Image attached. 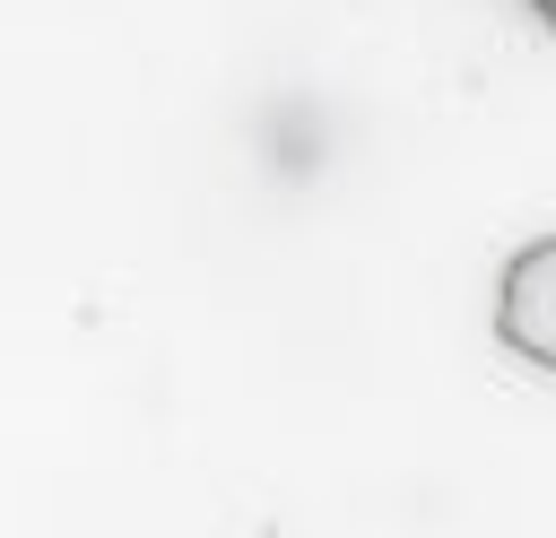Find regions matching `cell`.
Returning a JSON list of instances; mask_svg holds the SVG:
<instances>
[{
	"mask_svg": "<svg viewBox=\"0 0 556 538\" xmlns=\"http://www.w3.org/2000/svg\"><path fill=\"white\" fill-rule=\"evenodd\" d=\"M495 338L521 364L556 373V234H539V243H521L504 260V278H495Z\"/></svg>",
	"mask_w": 556,
	"mask_h": 538,
	"instance_id": "1",
	"label": "cell"
},
{
	"mask_svg": "<svg viewBox=\"0 0 556 538\" xmlns=\"http://www.w3.org/2000/svg\"><path fill=\"white\" fill-rule=\"evenodd\" d=\"M539 9H547V17H556V0H539Z\"/></svg>",
	"mask_w": 556,
	"mask_h": 538,
	"instance_id": "2",
	"label": "cell"
}]
</instances>
